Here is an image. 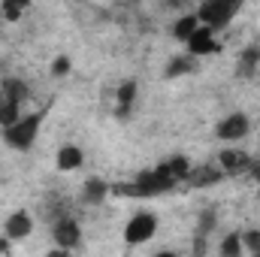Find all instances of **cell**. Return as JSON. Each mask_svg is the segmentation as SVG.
Listing matches in <instances>:
<instances>
[{
    "label": "cell",
    "instance_id": "1",
    "mask_svg": "<svg viewBox=\"0 0 260 257\" xmlns=\"http://www.w3.org/2000/svg\"><path fill=\"white\" fill-rule=\"evenodd\" d=\"M40 127H43V112H30V115H21L12 127L3 130V142L15 151H27L34 148L37 136H40Z\"/></svg>",
    "mask_w": 260,
    "mask_h": 257
},
{
    "label": "cell",
    "instance_id": "2",
    "mask_svg": "<svg viewBox=\"0 0 260 257\" xmlns=\"http://www.w3.org/2000/svg\"><path fill=\"white\" fill-rule=\"evenodd\" d=\"M242 6L239 3H233V0H206V3H200L197 6V21L203 24V27H209V30H221V27H227L233 18H236V12H239Z\"/></svg>",
    "mask_w": 260,
    "mask_h": 257
},
{
    "label": "cell",
    "instance_id": "3",
    "mask_svg": "<svg viewBox=\"0 0 260 257\" xmlns=\"http://www.w3.org/2000/svg\"><path fill=\"white\" fill-rule=\"evenodd\" d=\"M179 182L170 176L167 164L154 167V170H142L136 179H133V188H136V197H157V194H167L173 191Z\"/></svg>",
    "mask_w": 260,
    "mask_h": 257
},
{
    "label": "cell",
    "instance_id": "4",
    "mask_svg": "<svg viewBox=\"0 0 260 257\" xmlns=\"http://www.w3.org/2000/svg\"><path fill=\"white\" fill-rule=\"evenodd\" d=\"M157 233V215L154 212H136L124 227V242L127 245H142Z\"/></svg>",
    "mask_w": 260,
    "mask_h": 257
},
{
    "label": "cell",
    "instance_id": "5",
    "mask_svg": "<svg viewBox=\"0 0 260 257\" xmlns=\"http://www.w3.org/2000/svg\"><path fill=\"white\" fill-rule=\"evenodd\" d=\"M52 242H55V248L73 251V248L82 242V227H79V221L70 218V215H61V218L52 224Z\"/></svg>",
    "mask_w": 260,
    "mask_h": 257
},
{
    "label": "cell",
    "instance_id": "6",
    "mask_svg": "<svg viewBox=\"0 0 260 257\" xmlns=\"http://www.w3.org/2000/svg\"><path fill=\"white\" fill-rule=\"evenodd\" d=\"M248 130H251V121H248L245 112H230V115H224V118L218 121L215 136L224 139V142H236V139H245Z\"/></svg>",
    "mask_w": 260,
    "mask_h": 257
},
{
    "label": "cell",
    "instance_id": "7",
    "mask_svg": "<svg viewBox=\"0 0 260 257\" xmlns=\"http://www.w3.org/2000/svg\"><path fill=\"white\" fill-rule=\"evenodd\" d=\"M185 46H188V55H191L194 61L197 58H209V55H218V52H221V43L215 40V30H209V27H203V24L197 27V34L185 43Z\"/></svg>",
    "mask_w": 260,
    "mask_h": 257
},
{
    "label": "cell",
    "instance_id": "8",
    "mask_svg": "<svg viewBox=\"0 0 260 257\" xmlns=\"http://www.w3.org/2000/svg\"><path fill=\"white\" fill-rule=\"evenodd\" d=\"M30 233H34V215H30L27 209H15V212L6 218V224H3V236H6L9 242L27 239Z\"/></svg>",
    "mask_w": 260,
    "mask_h": 257
},
{
    "label": "cell",
    "instance_id": "9",
    "mask_svg": "<svg viewBox=\"0 0 260 257\" xmlns=\"http://www.w3.org/2000/svg\"><path fill=\"white\" fill-rule=\"evenodd\" d=\"M82 164H85V151H82L79 145L67 142V145H61V148H58L55 167H58L61 173H73V170H82Z\"/></svg>",
    "mask_w": 260,
    "mask_h": 257
},
{
    "label": "cell",
    "instance_id": "10",
    "mask_svg": "<svg viewBox=\"0 0 260 257\" xmlns=\"http://www.w3.org/2000/svg\"><path fill=\"white\" fill-rule=\"evenodd\" d=\"M248 164H251V154H245L239 148H224L218 154V167L224 173H242V170H248Z\"/></svg>",
    "mask_w": 260,
    "mask_h": 257
},
{
    "label": "cell",
    "instance_id": "11",
    "mask_svg": "<svg viewBox=\"0 0 260 257\" xmlns=\"http://www.w3.org/2000/svg\"><path fill=\"white\" fill-rule=\"evenodd\" d=\"M112 191V185L106 182V179H97V176H91L85 185H82V200L88 203V206H100L106 197Z\"/></svg>",
    "mask_w": 260,
    "mask_h": 257
},
{
    "label": "cell",
    "instance_id": "12",
    "mask_svg": "<svg viewBox=\"0 0 260 257\" xmlns=\"http://www.w3.org/2000/svg\"><path fill=\"white\" fill-rule=\"evenodd\" d=\"M115 100H118L115 115H118V118H127V115H130V106H133V100H136V79H127V82H121V85H118Z\"/></svg>",
    "mask_w": 260,
    "mask_h": 257
},
{
    "label": "cell",
    "instance_id": "13",
    "mask_svg": "<svg viewBox=\"0 0 260 257\" xmlns=\"http://www.w3.org/2000/svg\"><path fill=\"white\" fill-rule=\"evenodd\" d=\"M221 179H224V170H221V167H200V170L191 173L188 182H191L194 188H209V185H218Z\"/></svg>",
    "mask_w": 260,
    "mask_h": 257
},
{
    "label": "cell",
    "instance_id": "14",
    "mask_svg": "<svg viewBox=\"0 0 260 257\" xmlns=\"http://www.w3.org/2000/svg\"><path fill=\"white\" fill-rule=\"evenodd\" d=\"M0 94L3 97H9L12 103H24L27 100V85L21 82V79H15V76H9V79H3V85H0Z\"/></svg>",
    "mask_w": 260,
    "mask_h": 257
},
{
    "label": "cell",
    "instance_id": "15",
    "mask_svg": "<svg viewBox=\"0 0 260 257\" xmlns=\"http://www.w3.org/2000/svg\"><path fill=\"white\" fill-rule=\"evenodd\" d=\"M197 27H200V21H197V15H179L176 18V24H173V37L179 40V43H188L191 37L197 34Z\"/></svg>",
    "mask_w": 260,
    "mask_h": 257
},
{
    "label": "cell",
    "instance_id": "16",
    "mask_svg": "<svg viewBox=\"0 0 260 257\" xmlns=\"http://www.w3.org/2000/svg\"><path fill=\"white\" fill-rule=\"evenodd\" d=\"M194 70H197V61L191 55H176V58L167 64L164 76H167V79H176V76H188V73H194Z\"/></svg>",
    "mask_w": 260,
    "mask_h": 257
},
{
    "label": "cell",
    "instance_id": "17",
    "mask_svg": "<svg viewBox=\"0 0 260 257\" xmlns=\"http://www.w3.org/2000/svg\"><path fill=\"white\" fill-rule=\"evenodd\" d=\"M167 170H170V176H173L176 182H188L191 173H194V167H191V160H188L185 154H176L173 160H167Z\"/></svg>",
    "mask_w": 260,
    "mask_h": 257
},
{
    "label": "cell",
    "instance_id": "18",
    "mask_svg": "<svg viewBox=\"0 0 260 257\" xmlns=\"http://www.w3.org/2000/svg\"><path fill=\"white\" fill-rule=\"evenodd\" d=\"M18 118H21V109H18V103H12L9 97H3V94H0V130L12 127Z\"/></svg>",
    "mask_w": 260,
    "mask_h": 257
},
{
    "label": "cell",
    "instance_id": "19",
    "mask_svg": "<svg viewBox=\"0 0 260 257\" xmlns=\"http://www.w3.org/2000/svg\"><path fill=\"white\" fill-rule=\"evenodd\" d=\"M218 251H221V257H242V251H245V242H242V233H227V236L221 239V245H218Z\"/></svg>",
    "mask_w": 260,
    "mask_h": 257
},
{
    "label": "cell",
    "instance_id": "20",
    "mask_svg": "<svg viewBox=\"0 0 260 257\" xmlns=\"http://www.w3.org/2000/svg\"><path fill=\"white\" fill-rule=\"evenodd\" d=\"M257 64H260V49H245L242 52V58H239V76L242 79H248V76H254V70H257Z\"/></svg>",
    "mask_w": 260,
    "mask_h": 257
},
{
    "label": "cell",
    "instance_id": "21",
    "mask_svg": "<svg viewBox=\"0 0 260 257\" xmlns=\"http://www.w3.org/2000/svg\"><path fill=\"white\" fill-rule=\"evenodd\" d=\"M0 12H3L6 21H18L21 12H24V3H21V0H3V3H0Z\"/></svg>",
    "mask_w": 260,
    "mask_h": 257
},
{
    "label": "cell",
    "instance_id": "22",
    "mask_svg": "<svg viewBox=\"0 0 260 257\" xmlns=\"http://www.w3.org/2000/svg\"><path fill=\"white\" fill-rule=\"evenodd\" d=\"M70 70H73V64H70V58H67V55H58V58L52 61V76H55V79L70 76Z\"/></svg>",
    "mask_w": 260,
    "mask_h": 257
},
{
    "label": "cell",
    "instance_id": "23",
    "mask_svg": "<svg viewBox=\"0 0 260 257\" xmlns=\"http://www.w3.org/2000/svg\"><path fill=\"white\" fill-rule=\"evenodd\" d=\"M242 242H245V248L257 251V257H260V230H251V233H245V236H242Z\"/></svg>",
    "mask_w": 260,
    "mask_h": 257
},
{
    "label": "cell",
    "instance_id": "24",
    "mask_svg": "<svg viewBox=\"0 0 260 257\" xmlns=\"http://www.w3.org/2000/svg\"><path fill=\"white\" fill-rule=\"evenodd\" d=\"M212 227H215V212H212V209H206V212L200 215V230H203V233H209Z\"/></svg>",
    "mask_w": 260,
    "mask_h": 257
},
{
    "label": "cell",
    "instance_id": "25",
    "mask_svg": "<svg viewBox=\"0 0 260 257\" xmlns=\"http://www.w3.org/2000/svg\"><path fill=\"white\" fill-rule=\"evenodd\" d=\"M248 173H251V176L260 182V160H251V164H248Z\"/></svg>",
    "mask_w": 260,
    "mask_h": 257
},
{
    "label": "cell",
    "instance_id": "26",
    "mask_svg": "<svg viewBox=\"0 0 260 257\" xmlns=\"http://www.w3.org/2000/svg\"><path fill=\"white\" fill-rule=\"evenodd\" d=\"M46 257H70V251H64V248H52Z\"/></svg>",
    "mask_w": 260,
    "mask_h": 257
},
{
    "label": "cell",
    "instance_id": "27",
    "mask_svg": "<svg viewBox=\"0 0 260 257\" xmlns=\"http://www.w3.org/2000/svg\"><path fill=\"white\" fill-rule=\"evenodd\" d=\"M0 251H3V254H6V251H9V239H6V236H3V239H0Z\"/></svg>",
    "mask_w": 260,
    "mask_h": 257
},
{
    "label": "cell",
    "instance_id": "28",
    "mask_svg": "<svg viewBox=\"0 0 260 257\" xmlns=\"http://www.w3.org/2000/svg\"><path fill=\"white\" fill-rule=\"evenodd\" d=\"M154 257H176V251H157Z\"/></svg>",
    "mask_w": 260,
    "mask_h": 257
}]
</instances>
